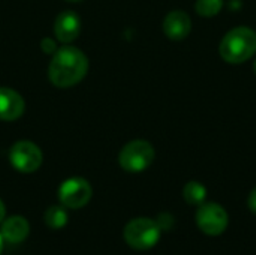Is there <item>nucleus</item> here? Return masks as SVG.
<instances>
[{"label":"nucleus","instance_id":"obj_4","mask_svg":"<svg viewBox=\"0 0 256 255\" xmlns=\"http://www.w3.org/2000/svg\"><path fill=\"white\" fill-rule=\"evenodd\" d=\"M154 156V149L148 141L134 140L122 149L118 162L120 167L128 173H141L153 164Z\"/></svg>","mask_w":256,"mask_h":255},{"label":"nucleus","instance_id":"obj_2","mask_svg":"<svg viewBox=\"0 0 256 255\" xmlns=\"http://www.w3.org/2000/svg\"><path fill=\"white\" fill-rule=\"evenodd\" d=\"M219 53L225 62L232 65L248 62L256 54V32L246 26L230 30L220 41Z\"/></svg>","mask_w":256,"mask_h":255},{"label":"nucleus","instance_id":"obj_3","mask_svg":"<svg viewBox=\"0 0 256 255\" xmlns=\"http://www.w3.org/2000/svg\"><path fill=\"white\" fill-rule=\"evenodd\" d=\"M160 227L154 219L136 218L126 224L123 236L126 243L135 251H148L159 243Z\"/></svg>","mask_w":256,"mask_h":255},{"label":"nucleus","instance_id":"obj_6","mask_svg":"<svg viewBox=\"0 0 256 255\" xmlns=\"http://www.w3.org/2000/svg\"><path fill=\"white\" fill-rule=\"evenodd\" d=\"M93 189L86 179L72 177L64 180L58 188V200L66 209H81L87 206L92 200Z\"/></svg>","mask_w":256,"mask_h":255},{"label":"nucleus","instance_id":"obj_19","mask_svg":"<svg viewBox=\"0 0 256 255\" xmlns=\"http://www.w3.org/2000/svg\"><path fill=\"white\" fill-rule=\"evenodd\" d=\"M3 242H4V239H3V236L0 233V255L3 254Z\"/></svg>","mask_w":256,"mask_h":255},{"label":"nucleus","instance_id":"obj_9","mask_svg":"<svg viewBox=\"0 0 256 255\" xmlns=\"http://www.w3.org/2000/svg\"><path fill=\"white\" fill-rule=\"evenodd\" d=\"M26 108L21 95L9 87H0V119L2 120H16L22 116Z\"/></svg>","mask_w":256,"mask_h":255},{"label":"nucleus","instance_id":"obj_14","mask_svg":"<svg viewBox=\"0 0 256 255\" xmlns=\"http://www.w3.org/2000/svg\"><path fill=\"white\" fill-rule=\"evenodd\" d=\"M222 8H224V0H196L195 3L196 14L206 18L218 15Z\"/></svg>","mask_w":256,"mask_h":255},{"label":"nucleus","instance_id":"obj_20","mask_svg":"<svg viewBox=\"0 0 256 255\" xmlns=\"http://www.w3.org/2000/svg\"><path fill=\"white\" fill-rule=\"evenodd\" d=\"M254 71H255V74H256V60H255V63H254Z\"/></svg>","mask_w":256,"mask_h":255},{"label":"nucleus","instance_id":"obj_5","mask_svg":"<svg viewBox=\"0 0 256 255\" xmlns=\"http://www.w3.org/2000/svg\"><path fill=\"white\" fill-rule=\"evenodd\" d=\"M198 228L212 237L220 236L225 233L230 224V216L226 210L218 203H202L195 215Z\"/></svg>","mask_w":256,"mask_h":255},{"label":"nucleus","instance_id":"obj_1","mask_svg":"<svg viewBox=\"0 0 256 255\" xmlns=\"http://www.w3.org/2000/svg\"><path fill=\"white\" fill-rule=\"evenodd\" d=\"M88 71L87 56L76 47H62L54 53L48 75L57 87H72L78 84Z\"/></svg>","mask_w":256,"mask_h":255},{"label":"nucleus","instance_id":"obj_21","mask_svg":"<svg viewBox=\"0 0 256 255\" xmlns=\"http://www.w3.org/2000/svg\"><path fill=\"white\" fill-rule=\"evenodd\" d=\"M68 2H81V0H68Z\"/></svg>","mask_w":256,"mask_h":255},{"label":"nucleus","instance_id":"obj_13","mask_svg":"<svg viewBox=\"0 0 256 255\" xmlns=\"http://www.w3.org/2000/svg\"><path fill=\"white\" fill-rule=\"evenodd\" d=\"M45 224L52 228V230H60L64 228L69 222V215L66 212L64 206H51L46 209L45 215H44Z\"/></svg>","mask_w":256,"mask_h":255},{"label":"nucleus","instance_id":"obj_15","mask_svg":"<svg viewBox=\"0 0 256 255\" xmlns=\"http://www.w3.org/2000/svg\"><path fill=\"white\" fill-rule=\"evenodd\" d=\"M156 222L160 227V230H170L174 225V218L170 213H162V215H159Z\"/></svg>","mask_w":256,"mask_h":255},{"label":"nucleus","instance_id":"obj_10","mask_svg":"<svg viewBox=\"0 0 256 255\" xmlns=\"http://www.w3.org/2000/svg\"><path fill=\"white\" fill-rule=\"evenodd\" d=\"M56 36L58 41L68 44L75 41L81 33V20L74 11H64L56 18Z\"/></svg>","mask_w":256,"mask_h":255},{"label":"nucleus","instance_id":"obj_12","mask_svg":"<svg viewBox=\"0 0 256 255\" xmlns=\"http://www.w3.org/2000/svg\"><path fill=\"white\" fill-rule=\"evenodd\" d=\"M183 198L190 206H201L207 198V188L196 180H192L183 188Z\"/></svg>","mask_w":256,"mask_h":255},{"label":"nucleus","instance_id":"obj_11","mask_svg":"<svg viewBox=\"0 0 256 255\" xmlns=\"http://www.w3.org/2000/svg\"><path fill=\"white\" fill-rule=\"evenodd\" d=\"M30 234V224L22 216H10L2 222V236L6 242L18 245Z\"/></svg>","mask_w":256,"mask_h":255},{"label":"nucleus","instance_id":"obj_16","mask_svg":"<svg viewBox=\"0 0 256 255\" xmlns=\"http://www.w3.org/2000/svg\"><path fill=\"white\" fill-rule=\"evenodd\" d=\"M42 50H44L45 53H52L54 50H57V45H56V42L51 41L50 38H45V39L42 41Z\"/></svg>","mask_w":256,"mask_h":255},{"label":"nucleus","instance_id":"obj_7","mask_svg":"<svg viewBox=\"0 0 256 255\" xmlns=\"http://www.w3.org/2000/svg\"><path fill=\"white\" fill-rule=\"evenodd\" d=\"M9 159L20 173H34L42 165V152L32 141H18L12 146Z\"/></svg>","mask_w":256,"mask_h":255},{"label":"nucleus","instance_id":"obj_18","mask_svg":"<svg viewBox=\"0 0 256 255\" xmlns=\"http://www.w3.org/2000/svg\"><path fill=\"white\" fill-rule=\"evenodd\" d=\"M4 215H6V207H4L3 201L0 200V224L4 221Z\"/></svg>","mask_w":256,"mask_h":255},{"label":"nucleus","instance_id":"obj_8","mask_svg":"<svg viewBox=\"0 0 256 255\" xmlns=\"http://www.w3.org/2000/svg\"><path fill=\"white\" fill-rule=\"evenodd\" d=\"M164 32L172 41H183L192 30V20L184 11H171L164 18Z\"/></svg>","mask_w":256,"mask_h":255},{"label":"nucleus","instance_id":"obj_17","mask_svg":"<svg viewBox=\"0 0 256 255\" xmlns=\"http://www.w3.org/2000/svg\"><path fill=\"white\" fill-rule=\"evenodd\" d=\"M248 206H249V209H250V212L256 215V188L250 192V195H249V200H248Z\"/></svg>","mask_w":256,"mask_h":255}]
</instances>
